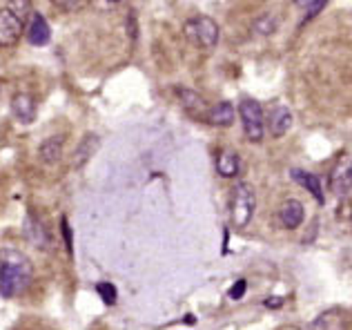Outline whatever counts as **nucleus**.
Listing matches in <instances>:
<instances>
[{"mask_svg":"<svg viewBox=\"0 0 352 330\" xmlns=\"http://www.w3.org/2000/svg\"><path fill=\"white\" fill-rule=\"evenodd\" d=\"M34 268L25 254L16 250L0 252V295L5 299L21 297L30 288Z\"/></svg>","mask_w":352,"mask_h":330,"instance_id":"f257e3e1","label":"nucleus"},{"mask_svg":"<svg viewBox=\"0 0 352 330\" xmlns=\"http://www.w3.org/2000/svg\"><path fill=\"white\" fill-rule=\"evenodd\" d=\"M256 210V195L250 183H236L232 188V197H230V219H232L234 228H245L254 217Z\"/></svg>","mask_w":352,"mask_h":330,"instance_id":"f03ea898","label":"nucleus"},{"mask_svg":"<svg viewBox=\"0 0 352 330\" xmlns=\"http://www.w3.org/2000/svg\"><path fill=\"white\" fill-rule=\"evenodd\" d=\"M183 32H185V38H188L192 45H197V47H201V50H212L219 43V36H221L219 25L208 16L190 18V21L185 23Z\"/></svg>","mask_w":352,"mask_h":330,"instance_id":"7ed1b4c3","label":"nucleus"},{"mask_svg":"<svg viewBox=\"0 0 352 330\" xmlns=\"http://www.w3.org/2000/svg\"><path fill=\"white\" fill-rule=\"evenodd\" d=\"M239 116H241V123H243V132L248 136V141H252V143L261 141L265 134V116H263L261 105L252 98L241 100Z\"/></svg>","mask_w":352,"mask_h":330,"instance_id":"20e7f679","label":"nucleus"},{"mask_svg":"<svg viewBox=\"0 0 352 330\" xmlns=\"http://www.w3.org/2000/svg\"><path fill=\"white\" fill-rule=\"evenodd\" d=\"M23 36V18L14 9H0V47H14Z\"/></svg>","mask_w":352,"mask_h":330,"instance_id":"39448f33","label":"nucleus"},{"mask_svg":"<svg viewBox=\"0 0 352 330\" xmlns=\"http://www.w3.org/2000/svg\"><path fill=\"white\" fill-rule=\"evenodd\" d=\"M267 130H270L272 136H276V139H281L283 134L290 132L292 127V114L290 109L285 105H274L270 112H267Z\"/></svg>","mask_w":352,"mask_h":330,"instance_id":"423d86ee","label":"nucleus"},{"mask_svg":"<svg viewBox=\"0 0 352 330\" xmlns=\"http://www.w3.org/2000/svg\"><path fill=\"white\" fill-rule=\"evenodd\" d=\"M12 114L16 116L18 123L30 125L34 118H36V114H38L34 96H30L27 91H21V94H16L12 98Z\"/></svg>","mask_w":352,"mask_h":330,"instance_id":"0eeeda50","label":"nucleus"},{"mask_svg":"<svg viewBox=\"0 0 352 330\" xmlns=\"http://www.w3.org/2000/svg\"><path fill=\"white\" fill-rule=\"evenodd\" d=\"M176 94H179L181 98V105L188 109V112L194 116V118H206L208 121V112L210 107L206 103V98H203L201 94H197L194 89H185V87H179L176 89Z\"/></svg>","mask_w":352,"mask_h":330,"instance_id":"6e6552de","label":"nucleus"},{"mask_svg":"<svg viewBox=\"0 0 352 330\" xmlns=\"http://www.w3.org/2000/svg\"><path fill=\"white\" fill-rule=\"evenodd\" d=\"M303 217H305V210L296 199L283 201V206L279 208V221L283 228H288V230H296V228L303 223Z\"/></svg>","mask_w":352,"mask_h":330,"instance_id":"1a4fd4ad","label":"nucleus"},{"mask_svg":"<svg viewBox=\"0 0 352 330\" xmlns=\"http://www.w3.org/2000/svg\"><path fill=\"white\" fill-rule=\"evenodd\" d=\"M52 38V30L47 21L41 14H34L30 25H27V41H30L34 47H45Z\"/></svg>","mask_w":352,"mask_h":330,"instance_id":"9d476101","label":"nucleus"},{"mask_svg":"<svg viewBox=\"0 0 352 330\" xmlns=\"http://www.w3.org/2000/svg\"><path fill=\"white\" fill-rule=\"evenodd\" d=\"M25 236H27V241L38 248V250H47L50 234H47V230H45V226L34 214L27 217V221H25Z\"/></svg>","mask_w":352,"mask_h":330,"instance_id":"9b49d317","label":"nucleus"},{"mask_svg":"<svg viewBox=\"0 0 352 330\" xmlns=\"http://www.w3.org/2000/svg\"><path fill=\"white\" fill-rule=\"evenodd\" d=\"M308 330H346V315L337 308L326 310L308 326Z\"/></svg>","mask_w":352,"mask_h":330,"instance_id":"f8f14e48","label":"nucleus"},{"mask_svg":"<svg viewBox=\"0 0 352 330\" xmlns=\"http://www.w3.org/2000/svg\"><path fill=\"white\" fill-rule=\"evenodd\" d=\"M234 105L232 103H219L214 107H210V112H208V123L210 125H214V127H230L234 123Z\"/></svg>","mask_w":352,"mask_h":330,"instance_id":"ddd939ff","label":"nucleus"},{"mask_svg":"<svg viewBox=\"0 0 352 330\" xmlns=\"http://www.w3.org/2000/svg\"><path fill=\"white\" fill-rule=\"evenodd\" d=\"M292 179L299 183V186H303L305 190H308L310 195L319 201V204H323V188H321V179L317 177V174L305 172V170H292Z\"/></svg>","mask_w":352,"mask_h":330,"instance_id":"4468645a","label":"nucleus"},{"mask_svg":"<svg viewBox=\"0 0 352 330\" xmlns=\"http://www.w3.org/2000/svg\"><path fill=\"white\" fill-rule=\"evenodd\" d=\"M217 170H219L221 177H226V179L236 177L239 170H241L239 154L232 152V150H221L219 157H217Z\"/></svg>","mask_w":352,"mask_h":330,"instance_id":"2eb2a0df","label":"nucleus"},{"mask_svg":"<svg viewBox=\"0 0 352 330\" xmlns=\"http://www.w3.org/2000/svg\"><path fill=\"white\" fill-rule=\"evenodd\" d=\"M98 150V136L96 134H85L78 143V150L74 154V165L80 168V165H85L91 157H94V152Z\"/></svg>","mask_w":352,"mask_h":330,"instance_id":"dca6fc26","label":"nucleus"},{"mask_svg":"<svg viewBox=\"0 0 352 330\" xmlns=\"http://www.w3.org/2000/svg\"><path fill=\"white\" fill-rule=\"evenodd\" d=\"M60 157H63V136L45 139L41 145V159L47 165H54V163L60 161Z\"/></svg>","mask_w":352,"mask_h":330,"instance_id":"f3484780","label":"nucleus"},{"mask_svg":"<svg viewBox=\"0 0 352 330\" xmlns=\"http://www.w3.org/2000/svg\"><path fill=\"white\" fill-rule=\"evenodd\" d=\"M96 292L100 295V299L105 301V306H114V304H116L118 292H116V286H114V283H109V281L98 283V286H96Z\"/></svg>","mask_w":352,"mask_h":330,"instance_id":"a211bd4d","label":"nucleus"},{"mask_svg":"<svg viewBox=\"0 0 352 330\" xmlns=\"http://www.w3.org/2000/svg\"><path fill=\"white\" fill-rule=\"evenodd\" d=\"M326 3H328V0H294L296 7L305 9V16H308V21H310L312 16H317L321 9L326 7Z\"/></svg>","mask_w":352,"mask_h":330,"instance_id":"6ab92c4d","label":"nucleus"},{"mask_svg":"<svg viewBox=\"0 0 352 330\" xmlns=\"http://www.w3.org/2000/svg\"><path fill=\"white\" fill-rule=\"evenodd\" d=\"M254 30L261 34V36H270L274 30H276V21H274V16H261L256 21L254 25Z\"/></svg>","mask_w":352,"mask_h":330,"instance_id":"aec40b11","label":"nucleus"},{"mask_svg":"<svg viewBox=\"0 0 352 330\" xmlns=\"http://www.w3.org/2000/svg\"><path fill=\"white\" fill-rule=\"evenodd\" d=\"M80 3H82V0H52V5L56 9H60V12H65V14L76 12V9L80 7Z\"/></svg>","mask_w":352,"mask_h":330,"instance_id":"412c9836","label":"nucleus"},{"mask_svg":"<svg viewBox=\"0 0 352 330\" xmlns=\"http://www.w3.org/2000/svg\"><path fill=\"white\" fill-rule=\"evenodd\" d=\"M245 290H248V283H245V279H239V281L234 283V286L230 288L228 295H230V299H241V297L245 295Z\"/></svg>","mask_w":352,"mask_h":330,"instance_id":"4be33fe9","label":"nucleus"},{"mask_svg":"<svg viewBox=\"0 0 352 330\" xmlns=\"http://www.w3.org/2000/svg\"><path fill=\"white\" fill-rule=\"evenodd\" d=\"M63 226V236H65V245H67V254L72 256L74 254V239H72V228L67 226V219H63L60 221Z\"/></svg>","mask_w":352,"mask_h":330,"instance_id":"5701e85b","label":"nucleus"},{"mask_svg":"<svg viewBox=\"0 0 352 330\" xmlns=\"http://www.w3.org/2000/svg\"><path fill=\"white\" fill-rule=\"evenodd\" d=\"M263 304H265L267 308H281V306H283V299H281V297H270V299H265Z\"/></svg>","mask_w":352,"mask_h":330,"instance_id":"b1692460","label":"nucleus"},{"mask_svg":"<svg viewBox=\"0 0 352 330\" xmlns=\"http://www.w3.org/2000/svg\"><path fill=\"white\" fill-rule=\"evenodd\" d=\"M348 170H350V181H352V163H350V168H348Z\"/></svg>","mask_w":352,"mask_h":330,"instance_id":"393cba45","label":"nucleus"},{"mask_svg":"<svg viewBox=\"0 0 352 330\" xmlns=\"http://www.w3.org/2000/svg\"><path fill=\"white\" fill-rule=\"evenodd\" d=\"M107 3H118V0H107Z\"/></svg>","mask_w":352,"mask_h":330,"instance_id":"a878e982","label":"nucleus"}]
</instances>
